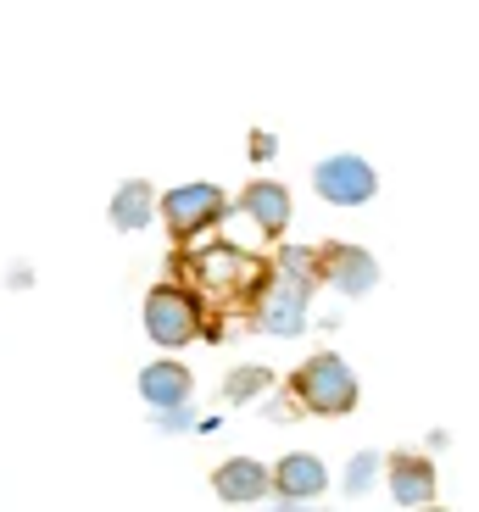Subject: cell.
Returning <instances> with one entry per match:
<instances>
[{
    "instance_id": "13",
    "label": "cell",
    "mask_w": 479,
    "mask_h": 512,
    "mask_svg": "<svg viewBox=\"0 0 479 512\" xmlns=\"http://www.w3.org/2000/svg\"><path fill=\"white\" fill-rule=\"evenodd\" d=\"M151 212H162V201L151 195V184H145V179L117 184V195H112V223H117L123 234H140L145 223H151Z\"/></svg>"
},
{
    "instance_id": "9",
    "label": "cell",
    "mask_w": 479,
    "mask_h": 512,
    "mask_svg": "<svg viewBox=\"0 0 479 512\" xmlns=\"http://www.w3.org/2000/svg\"><path fill=\"white\" fill-rule=\"evenodd\" d=\"M240 212H246L268 240H285V229H290V190L285 184H273V179H257V184L240 190Z\"/></svg>"
},
{
    "instance_id": "3",
    "label": "cell",
    "mask_w": 479,
    "mask_h": 512,
    "mask_svg": "<svg viewBox=\"0 0 479 512\" xmlns=\"http://www.w3.org/2000/svg\"><path fill=\"white\" fill-rule=\"evenodd\" d=\"M201 329H207V301H201L184 279L156 284V290L145 295V334H151L156 346L179 351V346H190Z\"/></svg>"
},
{
    "instance_id": "14",
    "label": "cell",
    "mask_w": 479,
    "mask_h": 512,
    "mask_svg": "<svg viewBox=\"0 0 479 512\" xmlns=\"http://www.w3.org/2000/svg\"><path fill=\"white\" fill-rule=\"evenodd\" d=\"M268 384H273V373L262 368V362H251V368H234L229 379H223V396H229V401H251V396H262Z\"/></svg>"
},
{
    "instance_id": "12",
    "label": "cell",
    "mask_w": 479,
    "mask_h": 512,
    "mask_svg": "<svg viewBox=\"0 0 479 512\" xmlns=\"http://www.w3.org/2000/svg\"><path fill=\"white\" fill-rule=\"evenodd\" d=\"M190 390H195V379H190V368L184 362H151V368L140 373V396L151 401V407H184L190 401Z\"/></svg>"
},
{
    "instance_id": "6",
    "label": "cell",
    "mask_w": 479,
    "mask_h": 512,
    "mask_svg": "<svg viewBox=\"0 0 479 512\" xmlns=\"http://www.w3.org/2000/svg\"><path fill=\"white\" fill-rule=\"evenodd\" d=\"M312 184H318V195H324L329 206H363V201H374L379 173L363 156L340 151V156H324V162L312 167Z\"/></svg>"
},
{
    "instance_id": "16",
    "label": "cell",
    "mask_w": 479,
    "mask_h": 512,
    "mask_svg": "<svg viewBox=\"0 0 479 512\" xmlns=\"http://www.w3.org/2000/svg\"><path fill=\"white\" fill-rule=\"evenodd\" d=\"M296 407H301L296 396H273V401H268V418H279V423H285V418H301Z\"/></svg>"
},
{
    "instance_id": "7",
    "label": "cell",
    "mask_w": 479,
    "mask_h": 512,
    "mask_svg": "<svg viewBox=\"0 0 479 512\" xmlns=\"http://www.w3.org/2000/svg\"><path fill=\"white\" fill-rule=\"evenodd\" d=\"M318 279H329L340 295H368L379 284V262L368 251H357V245H324L318 251Z\"/></svg>"
},
{
    "instance_id": "15",
    "label": "cell",
    "mask_w": 479,
    "mask_h": 512,
    "mask_svg": "<svg viewBox=\"0 0 479 512\" xmlns=\"http://www.w3.org/2000/svg\"><path fill=\"white\" fill-rule=\"evenodd\" d=\"M374 474H379V457H374V451H357L351 468H346V490H351V496H363V490L374 485Z\"/></svg>"
},
{
    "instance_id": "8",
    "label": "cell",
    "mask_w": 479,
    "mask_h": 512,
    "mask_svg": "<svg viewBox=\"0 0 479 512\" xmlns=\"http://www.w3.org/2000/svg\"><path fill=\"white\" fill-rule=\"evenodd\" d=\"M435 462L424 451H390V496L396 507H435Z\"/></svg>"
},
{
    "instance_id": "1",
    "label": "cell",
    "mask_w": 479,
    "mask_h": 512,
    "mask_svg": "<svg viewBox=\"0 0 479 512\" xmlns=\"http://www.w3.org/2000/svg\"><path fill=\"white\" fill-rule=\"evenodd\" d=\"M173 279H184L201 301H218V307H251L257 301V290L268 284V262H257L251 251H240V245L229 240H212V245H179V256L168 262Z\"/></svg>"
},
{
    "instance_id": "5",
    "label": "cell",
    "mask_w": 479,
    "mask_h": 512,
    "mask_svg": "<svg viewBox=\"0 0 479 512\" xmlns=\"http://www.w3.org/2000/svg\"><path fill=\"white\" fill-rule=\"evenodd\" d=\"M307 295H312V279L273 268L268 284L257 290V301H251V318H257L262 334H301L307 329Z\"/></svg>"
},
{
    "instance_id": "2",
    "label": "cell",
    "mask_w": 479,
    "mask_h": 512,
    "mask_svg": "<svg viewBox=\"0 0 479 512\" xmlns=\"http://www.w3.org/2000/svg\"><path fill=\"white\" fill-rule=\"evenodd\" d=\"M290 396L307 412H318V418H346V412L357 407V373L346 368V357L318 351V357H307L290 373Z\"/></svg>"
},
{
    "instance_id": "4",
    "label": "cell",
    "mask_w": 479,
    "mask_h": 512,
    "mask_svg": "<svg viewBox=\"0 0 479 512\" xmlns=\"http://www.w3.org/2000/svg\"><path fill=\"white\" fill-rule=\"evenodd\" d=\"M229 212V195L218 184H179L162 195V223H168L173 245H195L201 234H212Z\"/></svg>"
},
{
    "instance_id": "11",
    "label": "cell",
    "mask_w": 479,
    "mask_h": 512,
    "mask_svg": "<svg viewBox=\"0 0 479 512\" xmlns=\"http://www.w3.org/2000/svg\"><path fill=\"white\" fill-rule=\"evenodd\" d=\"M273 490L285 501H312V496L329 490V468L312 457V451H290V457L273 468Z\"/></svg>"
},
{
    "instance_id": "10",
    "label": "cell",
    "mask_w": 479,
    "mask_h": 512,
    "mask_svg": "<svg viewBox=\"0 0 479 512\" xmlns=\"http://www.w3.org/2000/svg\"><path fill=\"white\" fill-rule=\"evenodd\" d=\"M273 485V474L262 468L257 457H229L212 474V490H218V501H229V507H251V501H262Z\"/></svg>"
},
{
    "instance_id": "17",
    "label": "cell",
    "mask_w": 479,
    "mask_h": 512,
    "mask_svg": "<svg viewBox=\"0 0 479 512\" xmlns=\"http://www.w3.org/2000/svg\"><path fill=\"white\" fill-rule=\"evenodd\" d=\"M273 151H279V145H273V134H268V128H257V134H251V156H257V162H268Z\"/></svg>"
}]
</instances>
